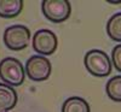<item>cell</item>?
I'll list each match as a JSON object with an SVG mask.
<instances>
[{"instance_id":"obj_5","label":"cell","mask_w":121,"mask_h":112,"mask_svg":"<svg viewBox=\"0 0 121 112\" xmlns=\"http://www.w3.org/2000/svg\"><path fill=\"white\" fill-rule=\"evenodd\" d=\"M44 16L53 23H62L69 18L72 7L67 0H44L41 3Z\"/></svg>"},{"instance_id":"obj_12","label":"cell","mask_w":121,"mask_h":112,"mask_svg":"<svg viewBox=\"0 0 121 112\" xmlns=\"http://www.w3.org/2000/svg\"><path fill=\"white\" fill-rule=\"evenodd\" d=\"M112 63L119 72H121V44L115 46L112 51Z\"/></svg>"},{"instance_id":"obj_14","label":"cell","mask_w":121,"mask_h":112,"mask_svg":"<svg viewBox=\"0 0 121 112\" xmlns=\"http://www.w3.org/2000/svg\"><path fill=\"white\" fill-rule=\"evenodd\" d=\"M0 112H9V111H1V110H0Z\"/></svg>"},{"instance_id":"obj_9","label":"cell","mask_w":121,"mask_h":112,"mask_svg":"<svg viewBox=\"0 0 121 112\" xmlns=\"http://www.w3.org/2000/svg\"><path fill=\"white\" fill-rule=\"evenodd\" d=\"M62 112H90V105L82 98L72 96L63 103Z\"/></svg>"},{"instance_id":"obj_1","label":"cell","mask_w":121,"mask_h":112,"mask_svg":"<svg viewBox=\"0 0 121 112\" xmlns=\"http://www.w3.org/2000/svg\"><path fill=\"white\" fill-rule=\"evenodd\" d=\"M26 70L18 59L7 57L0 62V78L10 87H18L23 83Z\"/></svg>"},{"instance_id":"obj_6","label":"cell","mask_w":121,"mask_h":112,"mask_svg":"<svg viewBox=\"0 0 121 112\" xmlns=\"http://www.w3.org/2000/svg\"><path fill=\"white\" fill-rule=\"evenodd\" d=\"M33 48L39 56H51L56 52L58 39L53 32L48 29H40L33 36Z\"/></svg>"},{"instance_id":"obj_7","label":"cell","mask_w":121,"mask_h":112,"mask_svg":"<svg viewBox=\"0 0 121 112\" xmlns=\"http://www.w3.org/2000/svg\"><path fill=\"white\" fill-rule=\"evenodd\" d=\"M17 93L12 87L5 83H0V110L9 111L13 108L17 104Z\"/></svg>"},{"instance_id":"obj_2","label":"cell","mask_w":121,"mask_h":112,"mask_svg":"<svg viewBox=\"0 0 121 112\" xmlns=\"http://www.w3.org/2000/svg\"><path fill=\"white\" fill-rule=\"evenodd\" d=\"M84 64L87 71L96 77H105L112 71V60L104 51L91 49L85 54Z\"/></svg>"},{"instance_id":"obj_4","label":"cell","mask_w":121,"mask_h":112,"mask_svg":"<svg viewBox=\"0 0 121 112\" xmlns=\"http://www.w3.org/2000/svg\"><path fill=\"white\" fill-rule=\"evenodd\" d=\"M51 63L44 56H32L26 63V75L35 82L46 81L51 75Z\"/></svg>"},{"instance_id":"obj_10","label":"cell","mask_w":121,"mask_h":112,"mask_svg":"<svg viewBox=\"0 0 121 112\" xmlns=\"http://www.w3.org/2000/svg\"><path fill=\"white\" fill-rule=\"evenodd\" d=\"M107 34L114 41L121 42V12H117L109 18L107 23Z\"/></svg>"},{"instance_id":"obj_11","label":"cell","mask_w":121,"mask_h":112,"mask_svg":"<svg viewBox=\"0 0 121 112\" xmlns=\"http://www.w3.org/2000/svg\"><path fill=\"white\" fill-rule=\"evenodd\" d=\"M105 92L113 101L121 103V75L112 77L105 86Z\"/></svg>"},{"instance_id":"obj_8","label":"cell","mask_w":121,"mask_h":112,"mask_svg":"<svg viewBox=\"0 0 121 112\" xmlns=\"http://www.w3.org/2000/svg\"><path fill=\"white\" fill-rule=\"evenodd\" d=\"M22 0H0V17L13 18L22 12Z\"/></svg>"},{"instance_id":"obj_13","label":"cell","mask_w":121,"mask_h":112,"mask_svg":"<svg viewBox=\"0 0 121 112\" xmlns=\"http://www.w3.org/2000/svg\"><path fill=\"white\" fill-rule=\"evenodd\" d=\"M109 3H112V4H121V1H109Z\"/></svg>"},{"instance_id":"obj_3","label":"cell","mask_w":121,"mask_h":112,"mask_svg":"<svg viewBox=\"0 0 121 112\" xmlns=\"http://www.w3.org/2000/svg\"><path fill=\"white\" fill-rule=\"evenodd\" d=\"M4 42L12 51L24 49L30 42V30L21 24H15L5 29Z\"/></svg>"}]
</instances>
